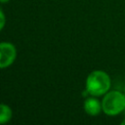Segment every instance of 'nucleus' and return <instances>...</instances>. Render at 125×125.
Here are the masks:
<instances>
[{"label": "nucleus", "instance_id": "nucleus-1", "mask_svg": "<svg viewBox=\"0 0 125 125\" xmlns=\"http://www.w3.org/2000/svg\"><path fill=\"white\" fill-rule=\"evenodd\" d=\"M110 88V78L103 70L92 71L86 80V90L88 94L99 97L106 94Z\"/></svg>", "mask_w": 125, "mask_h": 125}, {"label": "nucleus", "instance_id": "nucleus-2", "mask_svg": "<svg viewBox=\"0 0 125 125\" xmlns=\"http://www.w3.org/2000/svg\"><path fill=\"white\" fill-rule=\"evenodd\" d=\"M103 111L110 116L117 115L125 109V94L119 91H110L105 94L102 102Z\"/></svg>", "mask_w": 125, "mask_h": 125}, {"label": "nucleus", "instance_id": "nucleus-3", "mask_svg": "<svg viewBox=\"0 0 125 125\" xmlns=\"http://www.w3.org/2000/svg\"><path fill=\"white\" fill-rule=\"evenodd\" d=\"M17 57L16 47L9 42L0 43V68L10 66Z\"/></svg>", "mask_w": 125, "mask_h": 125}, {"label": "nucleus", "instance_id": "nucleus-4", "mask_svg": "<svg viewBox=\"0 0 125 125\" xmlns=\"http://www.w3.org/2000/svg\"><path fill=\"white\" fill-rule=\"evenodd\" d=\"M84 110L87 114L96 116L103 110L102 104L95 98H88L84 102Z\"/></svg>", "mask_w": 125, "mask_h": 125}, {"label": "nucleus", "instance_id": "nucleus-5", "mask_svg": "<svg viewBox=\"0 0 125 125\" xmlns=\"http://www.w3.org/2000/svg\"><path fill=\"white\" fill-rule=\"evenodd\" d=\"M12 118V109L4 104H0V124H5Z\"/></svg>", "mask_w": 125, "mask_h": 125}, {"label": "nucleus", "instance_id": "nucleus-6", "mask_svg": "<svg viewBox=\"0 0 125 125\" xmlns=\"http://www.w3.org/2000/svg\"><path fill=\"white\" fill-rule=\"evenodd\" d=\"M5 22H6L5 15H4L3 11L0 10V31L3 29V27H4V25H5Z\"/></svg>", "mask_w": 125, "mask_h": 125}, {"label": "nucleus", "instance_id": "nucleus-7", "mask_svg": "<svg viewBox=\"0 0 125 125\" xmlns=\"http://www.w3.org/2000/svg\"><path fill=\"white\" fill-rule=\"evenodd\" d=\"M10 0H0V2L1 3H7V2H9Z\"/></svg>", "mask_w": 125, "mask_h": 125}, {"label": "nucleus", "instance_id": "nucleus-8", "mask_svg": "<svg viewBox=\"0 0 125 125\" xmlns=\"http://www.w3.org/2000/svg\"><path fill=\"white\" fill-rule=\"evenodd\" d=\"M121 124H122V125H125V119H124V120L121 122Z\"/></svg>", "mask_w": 125, "mask_h": 125}, {"label": "nucleus", "instance_id": "nucleus-9", "mask_svg": "<svg viewBox=\"0 0 125 125\" xmlns=\"http://www.w3.org/2000/svg\"><path fill=\"white\" fill-rule=\"evenodd\" d=\"M123 112H124V114H125V109H124V110H123Z\"/></svg>", "mask_w": 125, "mask_h": 125}, {"label": "nucleus", "instance_id": "nucleus-10", "mask_svg": "<svg viewBox=\"0 0 125 125\" xmlns=\"http://www.w3.org/2000/svg\"><path fill=\"white\" fill-rule=\"evenodd\" d=\"M124 90H125V89H124Z\"/></svg>", "mask_w": 125, "mask_h": 125}]
</instances>
